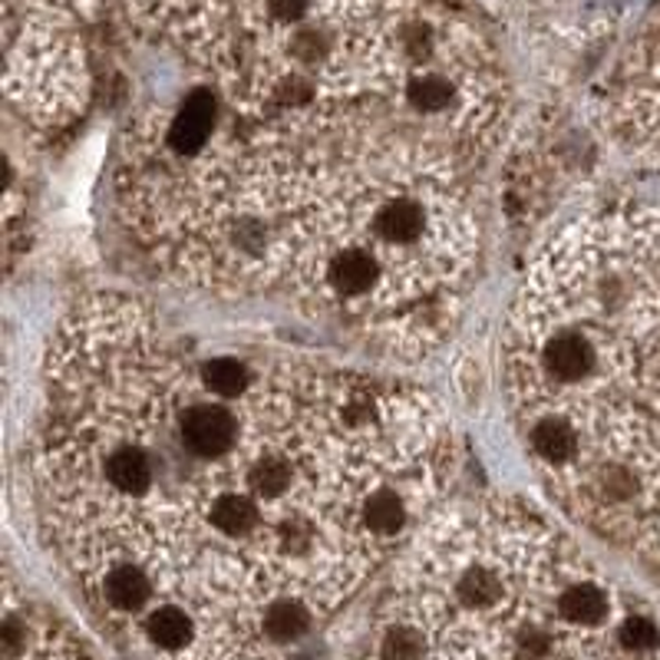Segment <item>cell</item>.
Listing matches in <instances>:
<instances>
[{
  "mask_svg": "<svg viewBox=\"0 0 660 660\" xmlns=\"http://www.w3.org/2000/svg\"><path fill=\"white\" fill-rule=\"evenodd\" d=\"M528 446L545 466H568L575 456H581V433L565 416L548 413L531 426Z\"/></svg>",
  "mask_w": 660,
  "mask_h": 660,
  "instance_id": "8992f818",
  "label": "cell"
},
{
  "mask_svg": "<svg viewBox=\"0 0 660 660\" xmlns=\"http://www.w3.org/2000/svg\"><path fill=\"white\" fill-rule=\"evenodd\" d=\"M215 120H219L215 97L209 90H195L192 97H185V103L172 116V123L165 130V145L175 155H195L212 139Z\"/></svg>",
  "mask_w": 660,
  "mask_h": 660,
  "instance_id": "3957f363",
  "label": "cell"
},
{
  "mask_svg": "<svg viewBox=\"0 0 660 660\" xmlns=\"http://www.w3.org/2000/svg\"><path fill=\"white\" fill-rule=\"evenodd\" d=\"M406 103L416 110V113H426V116H436V113H446L453 106V97H456V87L439 77V73H423V77H413L403 90Z\"/></svg>",
  "mask_w": 660,
  "mask_h": 660,
  "instance_id": "7c38bea8",
  "label": "cell"
},
{
  "mask_svg": "<svg viewBox=\"0 0 660 660\" xmlns=\"http://www.w3.org/2000/svg\"><path fill=\"white\" fill-rule=\"evenodd\" d=\"M618 641L625 651H634V654H644V651H654L660 644V631L658 625L644 615H631L621 631H618Z\"/></svg>",
  "mask_w": 660,
  "mask_h": 660,
  "instance_id": "5bb4252c",
  "label": "cell"
},
{
  "mask_svg": "<svg viewBox=\"0 0 660 660\" xmlns=\"http://www.w3.org/2000/svg\"><path fill=\"white\" fill-rule=\"evenodd\" d=\"M387 660H419L423 658V634L413 628H394L384 641Z\"/></svg>",
  "mask_w": 660,
  "mask_h": 660,
  "instance_id": "9a60e30c",
  "label": "cell"
},
{
  "mask_svg": "<svg viewBox=\"0 0 660 660\" xmlns=\"http://www.w3.org/2000/svg\"><path fill=\"white\" fill-rule=\"evenodd\" d=\"M172 429L182 453L192 459H225L238 449V413L229 409L219 396L179 406Z\"/></svg>",
  "mask_w": 660,
  "mask_h": 660,
  "instance_id": "6da1fadb",
  "label": "cell"
},
{
  "mask_svg": "<svg viewBox=\"0 0 660 660\" xmlns=\"http://www.w3.org/2000/svg\"><path fill=\"white\" fill-rule=\"evenodd\" d=\"M311 628V615L301 601H291V598H281L274 601L267 611H264V634L277 644H291L297 641L304 631Z\"/></svg>",
  "mask_w": 660,
  "mask_h": 660,
  "instance_id": "4fadbf2b",
  "label": "cell"
},
{
  "mask_svg": "<svg viewBox=\"0 0 660 660\" xmlns=\"http://www.w3.org/2000/svg\"><path fill=\"white\" fill-rule=\"evenodd\" d=\"M103 595L113 611L132 615L152 598V578L139 565H113V568H106Z\"/></svg>",
  "mask_w": 660,
  "mask_h": 660,
  "instance_id": "52a82bcc",
  "label": "cell"
},
{
  "mask_svg": "<svg viewBox=\"0 0 660 660\" xmlns=\"http://www.w3.org/2000/svg\"><path fill=\"white\" fill-rule=\"evenodd\" d=\"M426 235V209L413 195L387 199L374 215V238L387 248H416Z\"/></svg>",
  "mask_w": 660,
  "mask_h": 660,
  "instance_id": "277c9868",
  "label": "cell"
},
{
  "mask_svg": "<svg viewBox=\"0 0 660 660\" xmlns=\"http://www.w3.org/2000/svg\"><path fill=\"white\" fill-rule=\"evenodd\" d=\"M538 364L541 374L548 380H555L558 387H578L581 380H588L598 367V347L591 341V334L581 331H558L555 337H548L538 351Z\"/></svg>",
  "mask_w": 660,
  "mask_h": 660,
  "instance_id": "7a4b0ae2",
  "label": "cell"
},
{
  "mask_svg": "<svg viewBox=\"0 0 660 660\" xmlns=\"http://www.w3.org/2000/svg\"><path fill=\"white\" fill-rule=\"evenodd\" d=\"M409 522V506L403 499V493H396L394 486L387 489H377L364 509V526L370 531V538L377 541H390L396 538Z\"/></svg>",
  "mask_w": 660,
  "mask_h": 660,
  "instance_id": "9c48e42d",
  "label": "cell"
},
{
  "mask_svg": "<svg viewBox=\"0 0 660 660\" xmlns=\"http://www.w3.org/2000/svg\"><path fill=\"white\" fill-rule=\"evenodd\" d=\"M558 615L568 625H581V628H595L608 618V595L605 588L591 585V581H578L568 585L558 595Z\"/></svg>",
  "mask_w": 660,
  "mask_h": 660,
  "instance_id": "ba28073f",
  "label": "cell"
},
{
  "mask_svg": "<svg viewBox=\"0 0 660 660\" xmlns=\"http://www.w3.org/2000/svg\"><path fill=\"white\" fill-rule=\"evenodd\" d=\"M324 277H327V284H331V291H334L337 297L357 301V297H367V294L377 287V281H380V264H377V258H374L370 252H364V248H357V245H347L344 252H337V255L331 258Z\"/></svg>",
  "mask_w": 660,
  "mask_h": 660,
  "instance_id": "5b68a950",
  "label": "cell"
},
{
  "mask_svg": "<svg viewBox=\"0 0 660 660\" xmlns=\"http://www.w3.org/2000/svg\"><path fill=\"white\" fill-rule=\"evenodd\" d=\"M252 384V370L238 357H212L202 364V387L219 399H238Z\"/></svg>",
  "mask_w": 660,
  "mask_h": 660,
  "instance_id": "30bf717a",
  "label": "cell"
},
{
  "mask_svg": "<svg viewBox=\"0 0 660 660\" xmlns=\"http://www.w3.org/2000/svg\"><path fill=\"white\" fill-rule=\"evenodd\" d=\"M145 634L155 648L162 651H182L189 641H192V621L182 608L175 605H165V608H155L145 621Z\"/></svg>",
  "mask_w": 660,
  "mask_h": 660,
  "instance_id": "8fae6325",
  "label": "cell"
}]
</instances>
